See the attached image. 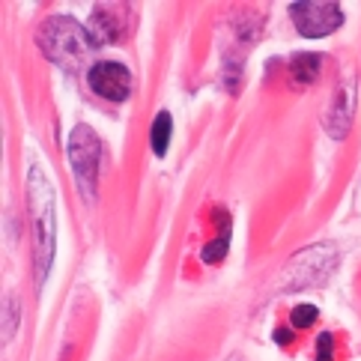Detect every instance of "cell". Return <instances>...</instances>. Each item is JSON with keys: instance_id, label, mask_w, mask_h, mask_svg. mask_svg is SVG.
Here are the masks:
<instances>
[{"instance_id": "cell-1", "label": "cell", "mask_w": 361, "mask_h": 361, "mask_svg": "<svg viewBox=\"0 0 361 361\" xmlns=\"http://www.w3.org/2000/svg\"><path fill=\"white\" fill-rule=\"evenodd\" d=\"M36 45L45 54V60L60 66L66 72H81L84 66H93V54L101 45L93 39L90 27L78 24L72 15H51L36 30Z\"/></svg>"}, {"instance_id": "cell-9", "label": "cell", "mask_w": 361, "mask_h": 361, "mask_svg": "<svg viewBox=\"0 0 361 361\" xmlns=\"http://www.w3.org/2000/svg\"><path fill=\"white\" fill-rule=\"evenodd\" d=\"M320 72H323V54H313V51L292 54V60H290V78L299 87H311L320 78Z\"/></svg>"}, {"instance_id": "cell-5", "label": "cell", "mask_w": 361, "mask_h": 361, "mask_svg": "<svg viewBox=\"0 0 361 361\" xmlns=\"http://www.w3.org/2000/svg\"><path fill=\"white\" fill-rule=\"evenodd\" d=\"M290 18L304 39H323L344 24V9L332 0H296L290 3Z\"/></svg>"}, {"instance_id": "cell-14", "label": "cell", "mask_w": 361, "mask_h": 361, "mask_svg": "<svg viewBox=\"0 0 361 361\" xmlns=\"http://www.w3.org/2000/svg\"><path fill=\"white\" fill-rule=\"evenodd\" d=\"M332 344H334V337L329 332H323L317 337V355H313V361H332Z\"/></svg>"}, {"instance_id": "cell-12", "label": "cell", "mask_w": 361, "mask_h": 361, "mask_svg": "<svg viewBox=\"0 0 361 361\" xmlns=\"http://www.w3.org/2000/svg\"><path fill=\"white\" fill-rule=\"evenodd\" d=\"M227 248H230V227H224L221 236H215L212 242L203 245L200 260H203V263H209V266H215V263H221L224 257H227Z\"/></svg>"}, {"instance_id": "cell-2", "label": "cell", "mask_w": 361, "mask_h": 361, "mask_svg": "<svg viewBox=\"0 0 361 361\" xmlns=\"http://www.w3.org/2000/svg\"><path fill=\"white\" fill-rule=\"evenodd\" d=\"M27 200H30V212H33V239H36V284L42 287L45 278L51 272L54 263V251H57V197L48 183V176L42 174L39 164H30L27 174Z\"/></svg>"}, {"instance_id": "cell-3", "label": "cell", "mask_w": 361, "mask_h": 361, "mask_svg": "<svg viewBox=\"0 0 361 361\" xmlns=\"http://www.w3.org/2000/svg\"><path fill=\"white\" fill-rule=\"evenodd\" d=\"M337 248L332 242H320V245H311V248H302L299 254H292L287 266L281 269V292H290V290H304V287H313V284H325L334 269H337Z\"/></svg>"}, {"instance_id": "cell-16", "label": "cell", "mask_w": 361, "mask_h": 361, "mask_svg": "<svg viewBox=\"0 0 361 361\" xmlns=\"http://www.w3.org/2000/svg\"><path fill=\"white\" fill-rule=\"evenodd\" d=\"M224 361H245V358H242V355H239V353H230V355H227V358H224Z\"/></svg>"}, {"instance_id": "cell-6", "label": "cell", "mask_w": 361, "mask_h": 361, "mask_svg": "<svg viewBox=\"0 0 361 361\" xmlns=\"http://www.w3.org/2000/svg\"><path fill=\"white\" fill-rule=\"evenodd\" d=\"M87 84L96 96L114 101V105L126 101L132 96V87H134L129 66L117 63V60H96L87 69Z\"/></svg>"}, {"instance_id": "cell-4", "label": "cell", "mask_w": 361, "mask_h": 361, "mask_svg": "<svg viewBox=\"0 0 361 361\" xmlns=\"http://www.w3.org/2000/svg\"><path fill=\"white\" fill-rule=\"evenodd\" d=\"M66 155H69V167L78 188L87 203L96 200V185H99V164H101V143L96 138V132L78 122L69 132V141H66Z\"/></svg>"}, {"instance_id": "cell-8", "label": "cell", "mask_w": 361, "mask_h": 361, "mask_svg": "<svg viewBox=\"0 0 361 361\" xmlns=\"http://www.w3.org/2000/svg\"><path fill=\"white\" fill-rule=\"evenodd\" d=\"M353 114H355V78H349L346 84H337L329 114H325V132L334 141H344L349 126H353Z\"/></svg>"}, {"instance_id": "cell-7", "label": "cell", "mask_w": 361, "mask_h": 361, "mask_svg": "<svg viewBox=\"0 0 361 361\" xmlns=\"http://www.w3.org/2000/svg\"><path fill=\"white\" fill-rule=\"evenodd\" d=\"M129 13H132V6H122V3L93 6V15H90V33H93V39L99 45L122 42V36H129Z\"/></svg>"}, {"instance_id": "cell-13", "label": "cell", "mask_w": 361, "mask_h": 361, "mask_svg": "<svg viewBox=\"0 0 361 361\" xmlns=\"http://www.w3.org/2000/svg\"><path fill=\"white\" fill-rule=\"evenodd\" d=\"M320 317L317 304H296L292 308V329H308V325H313Z\"/></svg>"}, {"instance_id": "cell-11", "label": "cell", "mask_w": 361, "mask_h": 361, "mask_svg": "<svg viewBox=\"0 0 361 361\" xmlns=\"http://www.w3.org/2000/svg\"><path fill=\"white\" fill-rule=\"evenodd\" d=\"M18 320H21V304L15 292H6L3 296V344L13 341L18 332Z\"/></svg>"}, {"instance_id": "cell-15", "label": "cell", "mask_w": 361, "mask_h": 361, "mask_svg": "<svg viewBox=\"0 0 361 361\" xmlns=\"http://www.w3.org/2000/svg\"><path fill=\"white\" fill-rule=\"evenodd\" d=\"M292 341V329H278L275 332V344H290Z\"/></svg>"}, {"instance_id": "cell-10", "label": "cell", "mask_w": 361, "mask_h": 361, "mask_svg": "<svg viewBox=\"0 0 361 361\" xmlns=\"http://www.w3.org/2000/svg\"><path fill=\"white\" fill-rule=\"evenodd\" d=\"M171 138H174V117H171V111H159L150 126V146H153L155 159H164L167 155Z\"/></svg>"}]
</instances>
